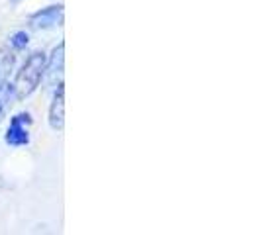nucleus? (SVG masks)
<instances>
[{"label":"nucleus","instance_id":"4","mask_svg":"<svg viewBox=\"0 0 261 235\" xmlns=\"http://www.w3.org/2000/svg\"><path fill=\"white\" fill-rule=\"evenodd\" d=\"M63 63H65V45L59 43L51 53L49 65H47V84L51 89H57L63 84Z\"/></svg>","mask_w":261,"mask_h":235},{"label":"nucleus","instance_id":"2","mask_svg":"<svg viewBox=\"0 0 261 235\" xmlns=\"http://www.w3.org/2000/svg\"><path fill=\"white\" fill-rule=\"evenodd\" d=\"M30 126H32V116L28 112L16 114L10 120V126L6 130V143L12 147L30 143Z\"/></svg>","mask_w":261,"mask_h":235},{"label":"nucleus","instance_id":"7","mask_svg":"<svg viewBox=\"0 0 261 235\" xmlns=\"http://www.w3.org/2000/svg\"><path fill=\"white\" fill-rule=\"evenodd\" d=\"M10 43H12V47H16V49H24L28 43H30V36H28L26 32H18V34H14L12 38H10Z\"/></svg>","mask_w":261,"mask_h":235},{"label":"nucleus","instance_id":"6","mask_svg":"<svg viewBox=\"0 0 261 235\" xmlns=\"http://www.w3.org/2000/svg\"><path fill=\"white\" fill-rule=\"evenodd\" d=\"M14 98H16L14 96V84H10L8 80H2L0 82V120L4 118V114L10 108Z\"/></svg>","mask_w":261,"mask_h":235},{"label":"nucleus","instance_id":"1","mask_svg":"<svg viewBox=\"0 0 261 235\" xmlns=\"http://www.w3.org/2000/svg\"><path fill=\"white\" fill-rule=\"evenodd\" d=\"M45 73V53L34 51L22 65L16 82H14V96L16 100H24L39 86V80Z\"/></svg>","mask_w":261,"mask_h":235},{"label":"nucleus","instance_id":"3","mask_svg":"<svg viewBox=\"0 0 261 235\" xmlns=\"http://www.w3.org/2000/svg\"><path fill=\"white\" fill-rule=\"evenodd\" d=\"M63 22V6H49L36 12L30 18V26L34 30H51L55 26H61Z\"/></svg>","mask_w":261,"mask_h":235},{"label":"nucleus","instance_id":"5","mask_svg":"<svg viewBox=\"0 0 261 235\" xmlns=\"http://www.w3.org/2000/svg\"><path fill=\"white\" fill-rule=\"evenodd\" d=\"M49 126L55 131H63L65 128V91L63 84L55 89V96L49 106Z\"/></svg>","mask_w":261,"mask_h":235}]
</instances>
